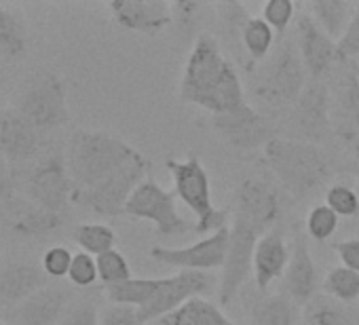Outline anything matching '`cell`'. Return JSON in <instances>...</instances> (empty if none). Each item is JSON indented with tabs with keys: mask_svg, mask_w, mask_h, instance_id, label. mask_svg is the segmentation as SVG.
I'll use <instances>...</instances> for the list:
<instances>
[{
	"mask_svg": "<svg viewBox=\"0 0 359 325\" xmlns=\"http://www.w3.org/2000/svg\"><path fill=\"white\" fill-rule=\"evenodd\" d=\"M180 99L212 116L231 114L248 104L237 68L212 34H199L193 43L180 81Z\"/></svg>",
	"mask_w": 359,
	"mask_h": 325,
	"instance_id": "6da1fadb",
	"label": "cell"
},
{
	"mask_svg": "<svg viewBox=\"0 0 359 325\" xmlns=\"http://www.w3.org/2000/svg\"><path fill=\"white\" fill-rule=\"evenodd\" d=\"M262 158L277 184L296 201L319 191L332 176V165L317 144L275 135L264 148Z\"/></svg>",
	"mask_w": 359,
	"mask_h": 325,
	"instance_id": "7a4b0ae2",
	"label": "cell"
},
{
	"mask_svg": "<svg viewBox=\"0 0 359 325\" xmlns=\"http://www.w3.org/2000/svg\"><path fill=\"white\" fill-rule=\"evenodd\" d=\"M140 154V150L108 131L79 129L70 137L66 165L76 188H91Z\"/></svg>",
	"mask_w": 359,
	"mask_h": 325,
	"instance_id": "3957f363",
	"label": "cell"
},
{
	"mask_svg": "<svg viewBox=\"0 0 359 325\" xmlns=\"http://www.w3.org/2000/svg\"><path fill=\"white\" fill-rule=\"evenodd\" d=\"M165 167L173 180V193L193 214H195V233L214 235L226 226V212L218 209L212 201V186L208 170L197 154H191L187 160L167 156Z\"/></svg>",
	"mask_w": 359,
	"mask_h": 325,
	"instance_id": "277c9868",
	"label": "cell"
},
{
	"mask_svg": "<svg viewBox=\"0 0 359 325\" xmlns=\"http://www.w3.org/2000/svg\"><path fill=\"white\" fill-rule=\"evenodd\" d=\"M306 83H309V72L300 57L296 39L285 36L277 43L271 62L260 72L254 85V95L262 104L273 108L292 106L304 91Z\"/></svg>",
	"mask_w": 359,
	"mask_h": 325,
	"instance_id": "5b68a950",
	"label": "cell"
},
{
	"mask_svg": "<svg viewBox=\"0 0 359 325\" xmlns=\"http://www.w3.org/2000/svg\"><path fill=\"white\" fill-rule=\"evenodd\" d=\"M15 110L41 133L66 125L70 120V108L64 78L53 70L36 72L22 89Z\"/></svg>",
	"mask_w": 359,
	"mask_h": 325,
	"instance_id": "8992f818",
	"label": "cell"
},
{
	"mask_svg": "<svg viewBox=\"0 0 359 325\" xmlns=\"http://www.w3.org/2000/svg\"><path fill=\"white\" fill-rule=\"evenodd\" d=\"M150 170V162L140 154L131 162H127L125 167L102 180L100 184L91 188H76L72 203L93 212L95 216L104 218H116L125 216L127 201L135 193V188L146 180V174Z\"/></svg>",
	"mask_w": 359,
	"mask_h": 325,
	"instance_id": "52a82bcc",
	"label": "cell"
},
{
	"mask_svg": "<svg viewBox=\"0 0 359 325\" xmlns=\"http://www.w3.org/2000/svg\"><path fill=\"white\" fill-rule=\"evenodd\" d=\"M125 216L135 220L152 222L161 237H182L195 226H191L177 212V197L171 191H165L154 180H144L131 199L127 201Z\"/></svg>",
	"mask_w": 359,
	"mask_h": 325,
	"instance_id": "ba28073f",
	"label": "cell"
},
{
	"mask_svg": "<svg viewBox=\"0 0 359 325\" xmlns=\"http://www.w3.org/2000/svg\"><path fill=\"white\" fill-rule=\"evenodd\" d=\"M231 237H229V249L226 260L222 266V279H220V291L218 300L224 306H229L237 296L243 283L250 275H254V251L262 237V233L252 226L250 222L241 218H233Z\"/></svg>",
	"mask_w": 359,
	"mask_h": 325,
	"instance_id": "9c48e42d",
	"label": "cell"
},
{
	"mask_svg": "<svg viewBox=\"0 0 359 325\" xmlns=\"http://www.w3.org/2000/svg\"><path fill=\"white\" fill-rule=\"evenodd\" d=\"M74 182L70 178L66 158L60 154H49L26 178V195L28 199L51 214L66 216L72 197H74Z\"/></svg>",
	"mask_w": 359,
	"mask_h": 325,
	"instance_id": "30bf717a",
	"label": "cell"
},
{
	"mask_svg": "<svg viewBox=\"0 0 359 325\" xmlns=\"http://www.w3.org/2000/svg\"><path fill=\"white\" fill-rule=\"evenodd\" d=\"M214 291V277L212 272H199V270H180L171 277H165L161 281V287L152 296V300L137 308L140 325L156 323L165 314L177 310L182 304H187L193 298H199L203 293Z\"/></svg>",
	"mask_w": 359,
	"mask_h": 325,
	"instance_id": "8fae6325",
	"label": "cell"
},
{
	"mask_svg": "<svg viewBox=\"0 0 359 325\" xmlns=\"http://www.w3.org/2000/svg\"><path fill=\"white\" fill-rule=\"evenodd\" d=\"M229 237L231 228L224 226L218 233L203 237L201 241L189 245V247H152L150 256L167 266L180 268V270H199V272H212L216 268L224 266L226 249H229Z\"/></svg>",
	"mask_w": 359,
	"mask_h": 325,
	"instance_id": "7c38bea8",
	"label": "cell"
},
{
	"mask_svg": "<svg viewBox=\"0 0 359 325\" xmlns=\"http://www.w3.org/2000/svg\"><path fill=\"white\" fill-rule=\"evenodd\" d=\"M292 129L300 141H321L330 135L332 123H330V93L323 81L309 78L304 91L300 97L292 104L290 110Z\"/></svg>",
	"mask_w": 359,
	"mask_h": 325,
	"instance_id": "4fadbf2b",
	"label": "cell"
},
{
	"mask_svg": "<svg viewBox=\"0 0 359 325\" xmlns=\"http://www.w3.org/2000/svg\"><path fill=\"white\" fill-rule=\"evenodd\" d=\"M283 212L279 188L262 178H245L235 191V218L256 226L262 235L273 230Z\"/></svg>",
	"mask_w": 359,
	"mask_h": 325,
	"instance_id": "5bb4252c",
	"label": "cell"
},
{
	"mask_svg": "<svg viewBox=\"0 0 359 325\" xmlns=\"http://www.w3.org/2000/svg\"><path fill=\"white\" fill-rule=\"evenodd\" d=\"M212 127L235 150H241V152L264 148L275 137V129L271 120L264 114H260L250 102L231 114L212 116Z\"/></svg>",
	"mask_w": 359,
	"mask_h": 325,
	"instance_id": "9a60e30c",
	"label": "cell"
},
{
	"mask_svg": "<svg viewBox=\"0 0 359 325\" xmlns=\"http://www.w3.org/2000/svg\"><path fill=\"white\" fill-rule=\"evenodd\" d=\"M296 45L309 78L313 81H321L330 72V68L340 62L338 45L323 34V30L315 24L306 9L296 18Z\"/></svg>",
	"mask_w": 359,
	"mask_h": 325,
	"instance_id": "2e32d148",
	"label": "cell"
},
{
	"mask_svg": "<svg viewBox=\"0 0 359 325\" xmlns=\"http://www.w3.org/2000/svg\"><path fill=\"white\" fill-rule=\"evenodd\" d=\"M108 9L116 26L146 36H156L173 24L171 5L163 0H112Z\"/></svg>",
	"mask_w": 359,
	"mask_h": 325,
	"instance_id": "e0dca14e",
	"label": "cell"
},
{
	"mask_svg": "<svg viewBox=\"0 0 359 325\" xmlns=\"http://www.w3.org/2000/svg\"><path fill=\"white\" fill-rule=\"evenodd\" d=\"M317 289H319V272L309 249V237L306 233L296 230L292 258L283 275V293L290 296L298 306H304L317 296Z\"/></svg>",
	"mask_w": 359,
	"mask_h": 325,
	"instance_id": "ac0fdd59",
	"label": "cell"
},
{
	"mask_svg": "<svg viewBox=\"0 0 359 325\" xmlns=\"http://www.w3.org/2000/svg\"><path fill=\"white\" fill-rule=\"evenodd\" d=\"M43 133L15 108L0 114V154L9 162H22L41 152Z\"/></svg>",
	"mask_w": 359,
	"mask_h": 325,
	"instance_id": "d6986e66",
	"label": "cell"
},
{
	"mask_svg": "<svg viewBox=\"0 0 359 325\" xmlns=\"http://www.w3.org/2000/svg\"><path fill=\"white\" fill-rule=\"evenodd\" d=\"M70 293L62 287L47 285L22 304L5 310V321L9 325H53L64 317Z\"/></svg>",
	"mask_w": 359,
	"mask_h": 325,
	"instance_id": "ffe728a7",
	"label": "cell"
},
{
	"mask_svg": "<svg viewBox=\"0 0 359 325\" xmlns=\"http://www.w3.org/2000/svg\"><path fill=\"white\" fill-rule=\"evenodd\" d=\"M292 251L279 228L264 233L254 251V281L260 293H266L273 281L281 279L287 270Z\"/></svg>",
	"mask_w": 359,
	"mask_h": 325,
	"instance_id": "44dd1931",
	"label": "cell"
},
{
	"mask_svg": "<svg viewBox=\"0 0 359 325\" xmlns=\"http://www.w3.org/2000/svg\"><path fill=\"white\" fill-rule=\"evenodd\" d=\"M47 275L41 266L30 262H13L0 270V308H13L45 289Z\"/></svg>",
	"mask_w": 359,
	"mask_h": 325,
	"instance_id": "7402d4cb",
	"label": "cell"
},
{
	"mask_svg": "<svg viewBox=\"0 0 359 325\" xmlns=\"http://www.w3.org/2000/svg\"><path fill=\"white\" fill-rule=\"evenodd\" d=\"M355 7L357 3H348V0H313V3H306L304 9L323 34L338 45L355 15Z\"/></svg>",
	"mask_w": 359,
	"mask_h": 325,
	"instance_id": "603a6c76",
	"label": "cell"
},
{
	"mask_svg": "<svg viewBox=\"0 0 359 325\" xmlns=\"http://www.w3.org/2000/svg\"><path fill=\"white\" fill-rule=\"evenodd\" d=\"M156 325H239V323H235L222 310V306L199 296L182 304L177 310L165 314L163 319H158Z\"/></svg>",
	"mask_w": 359,
	"mask_h": 325,
	"instance_id": "cb8c5ba5",
	"label": "cell"
},
{
	"mask_svg": "<svg viewBox=\"0 0 359 325\" xmlns=\"http://www.w3.org/2000/svg\"><path fill=\"white\" fill-rule=\"evenodd\" d=\"M252 325H302V310L283 291L262 296L254 302Z\"/></svg>",
	"mask_w": 359,
	"mask_h": 325,
	"instance_id": "d4e9b609",
	"label": "cell"
},
{
	"mask_svg": "<svg viewBox=\"0 0 359 325\" xmlns=\"http://www.w3.org/2000/svg\"><path fill=\"white\" fill-rule=\"evenodd\" d=\"M28 47V28L22 18L11 7L0 5V55L5 60H18Z\"/></svg>",
	"mask_w": 359,
	"mask_h": 325,
	"instance_id": "484cf974",
	"label": "cell"
},
{
	"mask_svg": "<svg viewBox=\"0 0 359 325\" xmlns=\"http://www.w3.org/2000/svg\"><path fill=\"white\" fill-rule=\"evenodd\" d=\"M163 279H129L118 285L106 287V298L116 304V306H131V308H142L146 306L156 289L161 287Z\"/></svg>",
	"mask_w": 359,
	"mask_h": 325,
	"instance_id": "4316f807",
	"label": "cell"
},
{
	"mask_svg": "<svg viewBox=\"0 0 359 325\" xmlns=\"http://www.w3.org/2000/svg\"><path fill=\"white\" fill-rule=\"evenodd\" d=\"M277 34L262 18H250L241 30V45L248 51L252 64L264 62L275 49Z\"/></svg>",
	"mask_w": 359,
	"mask_h": 325,
	"instance_id": "83f0119b",
	"label": "cell"
},
{
	"mask_svg": "<svg viewBox=\"0 0 359 325\" xmlns=\"http://www.w3.org/2000/svg\"><path fill=\"white\" fill-rule=\"evenodd\" d=\"M64 224V216L60 214H51L47 209L41 207H30L20 212L13 222H11V230L18 233L20 237H43L49 235L53 230H57Z\"/></svg>",
	"mask_w": 359,
	"mask_h": 325,
	"instance_id": "f1b7e54d",
	"label": "cell"
},
{
	"mask_svg": "<svg viewBox=\"0 0 359 325\" xmlns=\"http://www.w3.org/2000/svg\"><path fill=\"white\" fill-rule=\"evenodd\" d=\"M302 325H351V319L344 310V304L325 293H317L309 304L302 306Z\"/></svg>",
	"mask_w": 359,
	"mask_h": 325,
	"instance_id": "f546056e",
	"label": "cell"
},
{
	"mask_svg": "<svg viewBox=\"0 0 359 325\" xmlns=\"http://www.w3.org/2000/svg\"><path fill=\"white\" fill-rule=\"evenodd\" d=\"M325 296L334 298L340 304H353L359 300V272L346 266H334L323 279Z\"/></svg>",
	"mask_w": 359,
	"mask_h": 325,
	"instance_id": "4dcf8cb0",
	"label": "cell"
},
{
	"mask_svg": "<svg viewBox=\"0 0 359 325\" xmlns=\"http://www.w3.org/2000/svg\"><path fill=\"white\" fill-rule=\"evenodd\" d=\"M74 241L85 254H91L97 258V256L114 249L116 233L108 224L89 222V224H79L74 228Z\"/></svg>",
	"mask_w": 359,
	"mask_h": 325,
	"instance_id": "1f68e13d",
	"label": "cell"
},
{
	"mask_svg": "<svg viewBox=\"0 0 359 325\" xmlns=\"http://www.w3.org/2000/svg\"><path fill=\"white\" fill-rule=\"evenodd\" d=\"M338 224H340V218L325 203H319L309 212L306 222H304V230H306L309 239L323 243L338 230Z\"/></svg>",
	"mask_w": 359,
	"mask_h": 325,
	"instance_id": "d6a6232c",
	"label": "cell"
},
{
	"mask_svg": "<svg viewBox=\"0 0 359 325\" xmlns=\"http://www.w3.org/2000/svg\"><path fill=\"white\" fill-rule=\"evenodd\" d=\"M95 262H97L100 281H102L106 287L118 285V283L131 279V266H129L127 258H125L118 249H110V251L97 256Z\"/></svg>",
	"mask_w": 359,
	"mask_h": 325,
	"instance_id": "836d02e7",
	"label": "cell"
},
{
	"mask_svg": "<svg viewBox=\"0 0 359 325\" xmlns=\"http://www.w3.org/2000/svg\"><path fill=\"white\" fill-rule=\"evenodd\" d=\"M262 20L275 30L277 39H285L287 28L296 20V5L292 0H269L262 7Z\"/></svg>",
	"mask_w": 359,
	"mask_h": 325,
	"instance_id": "e575fe53",
	"label": "cell"
},
{
	"mask_svg": "<svg viewBox=\"0 0 359 325\" xmlns=\"http://www.w3.org/2000/svg\"><path fill=\"white\" fill-rule=\"evenodd\" d=\"M325 205L338 218H355L359 216V195L355 188L346 184H334L325 191Z\"/></svg>",
	"mask_w": 359,
	"mask_h": 325,
	"instance_id": "d590c367",
	"label": "cell"
},
{
	"mask_svg": "<svg viewBox=\"0 0 359 325\" xmlns=\"http://www.w3.org/2000/svg\"><path fill=\"white\" fill-rule=\"evenodd\" d=\"M72 258H74V254H72L68 247H64V245H53V247H49V249L43 254L41 268H43L45 275L51 277V279H64V277H68V272H70Z\"/></svg>",
	"mask_w": 359,
	"mask_h": 325,
	"instance_id": "8d00e7d4",
	"label": "cell"
},
{
	"mask_svg": "<svg viewBox=\"0 0 359 325\" xmlns=\"http://www.w3.org/2000/svg\"><path fill=\"white\" fill-rule=\"evenodd\" d=\"M68 279L76 287H91L95 281H100L95 256L85 254V251L74 254L72 266H70V272H68Z\"/></svg>",
	"mask_w": 359,
	"mask_h": 325,
	"instance_id": "74e56055",
	"label": "cell"
},
{
	"mask_svg": "<svg viewBox=\"0 0 359 325\" xmlns=\"http://www.w3.org/2000/svg\"><path fill=\"white\" fill-rule=\"evenodd\" d=\"M338 57H340V64H346V62H353L359 57V3L355 7V15L348 24L344 36L338 43Z\"/></svg>",
	"mask_w": 359,
	"mask_h": 325,
	"instance_id": "f35d334b",
	"label": "cell"
},
{
	"mask_svg": "<svg viewBox=\"0 0 359 325\" xmlns=\"http://www.w3.org/2000/svg\"><path fill=\"white\" fill-rule=\"evenodd\" d=\"M344 108L353 125V133L359 139V83L355 74L346 66V78H344Z\"/></svg>",
	"mask_w": 359,
	"mask_h": 325,
	"instance_id": "ab89813d",
	"label": "cell"
},
{
	"mask_svg": "<svg viewBox=\"0 0 359 325\" xmlns=\"http://www.w3.org/2000/svg\"><path fill=\"white\" fill-rule=\"evenodd\" d=\"M62 325H100V314L93 302L83 300L68 308L62 317Z\"/></svg>",
	"mask_w": 359,
	"mask_h": 325,
	"instance_id": "60d3db41",
	"label": "cell"
},
{
	"mask_svg": "<svg viewBox=\"0 0 359 325\" xmlns=\"http://www.w3.org/2000/svg\"><path fill=\"white\" fill-rule=\"evenodd\" d=\"M205 9V5L199 3H171V15H173V24L187 32L193 30V26L199 20V13Z\"/></svg>",
	"mask_w": 359,
	"mask_h": 325,
	"instance_id": "b9f144b4",
	"label": "cell"
},
{
	"mask_svg": "<svg viewBox=\"0 0 359 325\" xmlns=\"http://www.w3.org/2000/svg\"><path fill=\"white\" fill-rule=\"evenodd\" d=\"M100 325H140L137 308L112 304V306H108V308L102 312Z\"/></svg>",
	"mask_w": 359,
	"mask_h": 325,
	"instance_id": "7bdbcfd3",
	"label": "cell"
},
{
	"mask_svg": "<svg viewBox=\"0 0 359 325\" xmlns=\"http://www.w3.org/2000/svg\"><path fill=\"white\" fill-rule=\"evenodd\" d=\"M334 251L340 260V266L359 272V237L334 243Z\"/></svg>",
	"mask_w": 359,
	"mask_h": 325,
	"instance_id": "ee69618b",
	"label": "cell"
},
{
	"mask_svg": "<svg viewBox=\"0 0 359 325\" xmlns=\"http://www.w3.org/2000/svg\"><path fill=\"white\" fill-rule=\"evenodd\" d=\"M13 186H15V178L13 172L9 170V160L0 154V201L13 195Z\"/></svg>",
	"mask_w": 359,
	"mask_h": 325,
	"instance_id": "f6af8a7d",
	"label": "cell"
},
{
	"mask_svg": "<svg viewBox=\"0 0 359 325\" xmlns=\"http://www.w3.org/2000/svg\"><path fill=\"white\" fill-rule=\"evenodd\" d=\"M346 66H348V70L355 74V78H357V83H359V57L353 60V62H346Z\"/></svg>",
	"mask_w": 359,
	"mask_h": 325,
	"instance_id": "bcb514c9",
	"label": "cell"
},
{
	"mask_svg": "<svg viewBox=\"0 0 359 325\" xmlns=\"http://www.w3.org/2000/svg\"><path fill=\"white\" fill-rule=\"evenodd\" d=\"M0 325H9V323H7L5 319H0Z\"/></svg>",
	"mask_w": 359,
	"mask_h": 325,
	"instance_id": "7dc6e473",
	"label": "cell"
},
{
	"mask_svg": "<svg viewBox=\"0 0 359 325\" xmlns=\"http://www.w3.org/2000/svg\"><path fill=\"white\" fill-rule=\"evenodd\" d=\"M351 325H359V319H357V321H353V323H351Z\"/></svg>",
	"mask_w": 359,
	"mask_h": 325,
	"instance_id": "c3c4849f",
	"label": "cell"
},
{
	"mask_svg": "<svg viewBox=\"0 0 359 325\" xmlns=\"http://www.w3.org/2000/svg\"><path fill=\"white\" fill-rule=\"evenodd\" d=\"M355 172H357V174H359V165H357V170H355Z\"/></svg>",
	"mask_w": 359,
	"mask_h": 325,
	"instance_id": "681fc988",
	"label": "cell"
}]
</instances>
